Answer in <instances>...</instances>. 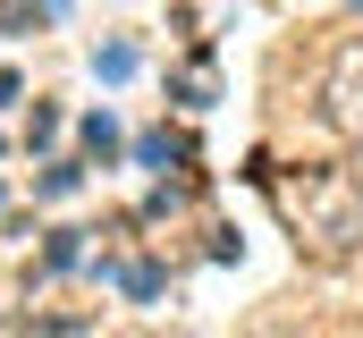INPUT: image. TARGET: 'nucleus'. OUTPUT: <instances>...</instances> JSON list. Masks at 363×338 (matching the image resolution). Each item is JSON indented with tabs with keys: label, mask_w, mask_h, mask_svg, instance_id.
Listing matches in <instances>:
<instances>
[{
	"label": "nucleus",
	"mask_w": 363,
	"mask_h": 338,
	"mask_svg": "<svg viewBox=\"0 0 363 338\" xmlns=\"http://www.w3.org/2000/svg\"><path fill=\"white\" fill-rule=\"evenodd\" d=\"M279 220L313 254H355L363 246V178L355 169H279L271 178Z\"/></svg>",
	"instance_id": "f257e3e1"
},
{
	"label": "nucleus",
	"mask_w": 363,
	"mask_h": 338,
	"mask_svg": "<svg viewBox=\"0 0 363 338\" xmlns=\"http://www.w3.org/2000/svg\"><path fill=\"white\" fill-rule=\"evenodd\" d=\"M321 119L338 136H363V34H347L330 51V77H321Z\"/></svg>",
	"instance_id": "f03ea898"
}]
</instances>
